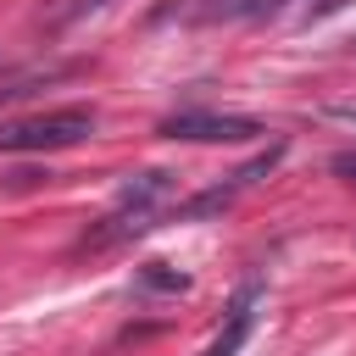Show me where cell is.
I'll return each mask as SVG.
<instances>
[{
    "label": "cell",
    "mask_w": 356,
    "mask_h": 356,
    "mask_svg": "<svg viewBox=\"0 0 356 356\" xmlns=\"http://www.w3.org/2000/svg\"><path fill=\"white\" fill-rule=\"evenodd\" d=\"M339 6H350V0H317V6H306V22H312V17H328V11H339Z\"/></svg>",
    "instance_id": "obj_8"
},
{
    "label": "cell",
    "mask_w": 356,
    "mask_h": 356,
    "mask_svg": "<svg viewBox=\"0 0 356 356\" xmlns=\"http://www.w3.org/2000/svg\"><path fill=\"white\" fill-rule=\"evenodd\" d=\"M89 134H95V111H83V106H61V111H39V117L0 122V150H11V156L67 150V145H83Z\"/></svg>",
    "instance_id": "obj_2"
},
{
    "label": "cell",
    "mask_w": 356,
    "mask_h": 356,
    "mask_svg": "<svg viewBox=\"0 0 356 356\" xmlns=\"http://www.w3.org/2000/svg\"><path fill=\"white\" fill-rule=\"evenodd\" d=\"M161 139H200V145H250L261 139L256 117H217V111H178L161 122Z\"/></svg>",
    "instance_id": "obj_3"
},
{
    "label": "cell",
    "mask_w": 356,
    "mask_h": 356,
    "mask_svg": "<svg viewBox=\"0 0 356 356\" xmlns=\"http://www.w3.org/2000/svg\"><path fill=\"white\" fill-rule=\"evenodd\" d=\"M100 6H106V0H61V6H50V22L61 28V22H78L83 11H100Z\"/></svg>",
    "instance_id": "obj_6"
},
{
    "label": "cell",
    "mask_w": 356,
    "mask_h": 356,
    "mask_svg": "<svg viewBox=\"0 0 356 356\" xmlns=\"http://www.w3.org/2000/svg\"><path fill=\"white\" fill-rule=\"evenodd\" d=\"M256 300H261V284H256V278L234 289V300H228V323H222V334L206 345V356H239V345H245L250 328H256Z\"/></svg>",
    "instance_id": "obj_4"
},
{
    "label": "cell",
    "mask_w": 356,
    "mask_h": 356,
    "mask_svg": "<svg viewBox=\"0 0 356 356\" xmlns=\"http://www.w3.org/2000/svg\"><path fill=\"white\" fill-rule=\"evenodd\" d=\"M328 172L345 178V184H356V150H334V156H328Z\"/></svg>",
    "instance_id": "obj_7"
},
{
    "label": "cell",
    "mask_w": 356,
    "mask_h": 356,
    "mask_svg": "<svg viewBox=\"0 0 356 356\" xmlns=\"http://www.w3.org/2000/svg\"><path fill=\"white\" fill-rule=\"evenodd\" d=\"M134 284L150 289V295H184V289H189V273H178V267H167V261H145V267L134 273Z\"/></svg>",
    "instance_id": "obj_5"
},
{
    "label": "cell",
    "mask_w": 356,
    "mask_h": 356,
    "mask_svg": "<svg viewBox=\"0 0 356 356\" xmlns=\"http://www.w3.org/2000/svg\"><path fill=\"white\" fill-rule=\"evenodd\" d=\"M0 72H6V56H0Z\"/></svg>",
    "instance_id": "obj_9"
},
{
    "label": "cell",
    "mask_w": 356,
    "mask_h": 356,
    "mask_svg": "<svg viewBox=\"0 0 356 356\" xmlns=\"http://www.w3.org/2000/svg\"><path fill=\"white\" fill-rule=\"evenodd\" d=\"M167 200H172V172L150 167V172H128L122 189H117V211L100 217V228H89L78 245L83 250H106V245H122L134 234H150L161 217H167Z\"/></svg>",
    "instance_id": "obj_1"
}]
</instances>
